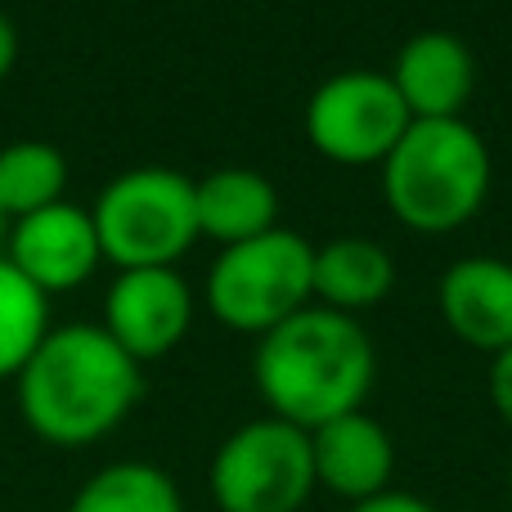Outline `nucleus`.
Returning <instances> with one entry per match:
<instances>
[{"label": "nucleus", "mask_w": 512, "mask_h": 512, "mask_svg": "<svg viewBox=\"0 0 512 512\" xmlns=\"http://www.w3.org/2000/svg\"><path fill=\"white\" fill-rule=\"evenodd\" d=\"M14 59H18V32H14V23H9V18L0 14V81L9 77Z\"/></svg>", "instance_id": "aec40b11"}, {"label": "nucleus", "mask_w": 512, "mask_h": 512, "mask_svg": "<svg viewBox=\"0 0 512 512\" xmlns=\"http://www.w3.org/2000/svg\"><path fill=\"white\" fill-rule=\"evenodd\" d=\"M0 243H5V216H0Z\"/></svg>", "instance_id": "412c9836"}, {"label": "nucleus", "mask_w": 512, "mask_h": 512, "mask_svg": "<svg viewBox=\"0 0 512 512\" xmlns=\"http://www.w3.org/2000/svg\"><path fill=\"white\" fill-rule=\"evenodd\" d=\"M9 256L23 279H32L36 288L50 297V292H72L95 274V265L104 261L99 252V234L90 221L86 207L72 203H54L45 212H32L23 221H14V230L5 234Z\"/></svg>", "instance_id": "1a4fd4ad"}, {"label": "nucleus", "mask_w": 512, "mask_h": 512, "mask_svg": "<svg viewBox=\"0 0 512 512\" xmlns=\"http://www.w3.org/2000/svg\"><path fill=\"white\" fill-rule=\"evenodd\" d=\"M391 86L400 90L414 122H445L463 117L477 86V63L472 50L450 32H423L396 54Z\"/></svg>", "instance_id": "9b49d317"}, {"label": "nucleus", "mask_w": 512, "mask_h": 512, "mask_svg": "<svg viewBox=\"0 0 512 512\" xmlns=\"http://www.w3.org/2000/svg\"><path fill=\"white\" fill-rule=\"evenodd\" d=\"M382 194L400 225L418 234H450L486 207L490 149L463 117L409 122L382 162Z\"/></svg>", "instance_id": "7ed1b4c3"}, {"label": "nucleus", "mask_w": 512, "mask_h": 512, "mask_svg": "<svg viewBox=\"0 0 512 512\" xmlns=\"http://www.w3.org/2000/svg\"><path fill=\"white\" fill-rule=\"evenodd\" d=\"M310 454H315V486L346 499V504H364V499L391 490L396 445H391L387 427L378 418H369L364 409L315 427L310 432Z\"/></svg>", "instance_id": "9d476101"}, {"label": "nucleus", "mask_w": 512, "mask_h": 512, "mask_svg": "<svg viewBox=\"0 0 512 512\" xmlns=\"http://www.w3.org/2000/svg\"><path fill=\"white\" fill-rule=\"evenodd\" d=\"M490 400H495L499 418L512 427V346L499 351L495 364H490Z\"/></svg>", "instance_id": "a211bd4d"}, {"label": "nucleus", "mask_w": 512, "mask_h": 512, "mask_svg": "<svg viewBox=\"0 0 512 512\" xmlns=\"http://www.w3.org/2000/svg\"><path fill=\"white\" fill-rule=\"evenodd\" d=\"M315 297V248L292 230H265L216 256L207 306L234 333H270Z\"/></svg>", "instance_id": "39448f33"}, {"label": "nucleus", "mask_w": 512, "mask_h": 512, "mask_svg": "<svg viewBox=\"0 0 512 512\" xmlns=\"http://www.w3.org/2000/svg\"><path fill=\"white\" fill-rule=\"evenodd\" d=\"M396 283V261L387 248H378L373 239H333L324 248H315V297L328 310H364L378 306Z\"/></svg>", "instance_id": "4468645a"}, {"label": "nucleus", "mask_w": 512, "mask_h": 512, "mask_svg": "<svg viewBox=\"0 0 512 512\" xmlns=\"http://www.w3.org/2000/svg\"><path fill=\"white\" fill-rule=\"evenodd\" d=\"M252 378L274 418L315 432L364 409V396L378 378V351L355 315L306 306L261 337Z\"/></svg>", "instance_id": "f03ea898"}, {"label": "nucleus", "mask_w": 512, "mask_h": 512, "mask_svg": "<svg viewBox=\"0 0 512 512\" xmlns=\"http://www.w3.org/2000/svg\"><path fill=\"white\" fill-rule=\"evenodd\" d=\"M50 333V297L0 256V378H18Z\"/></svg>", "instance_id": "f3484780"}, {"label": "nucleus", "mask_w": 512, "mask_h": 512, "mask_svg": "<svg viewBox=\"0 0 512 512\" xmlns=\"http://www.w3.org/2000/svg\"><path fill=\"white\" fill-rule=\"evenodd\" d=\"M194 212H198V234L225 243H248L256 234L274 230L279 216V194L265 176L248 167H221L212 176L194 180Z\"/></svg>", "instance_id": "ddd939ff"}, {"label": "nucleus", "mask_w": 512, "mask_h": 512, "mask_svg": "<svg viewBox=\"0 0 512 512\" xmlns=\"http://www.w3.org/2000/svg\"><path fill=\"white\" fill-rule=\"evenodd\" d=\"M189 319H194V297L176 270H117L99 328L135 364H144L176 351L180 337L189 333Z\"/></svg>", "instance_id": "6e6552de"}, {"label": "nucleus", "mask_w": 512, "mask_h": 512, "mask_svg": "<svg viewBox=\"0 0 512 512\" xmlns=\"http://www.w3.org/2000/svg\"><path fill=\"white\" fill-rule=\"evenodd\" d=\"M409 122L405 99L382 72H337L306 104V140L342 167L387 162Z\"/></svg>", "instance_id": "0eeeda50"}, {"label": "nucleus", "mask_w": 512, "mask_h": 512, "mask_svg": "<svg viewBox=\"0 0 512 512\" xmlns=\"http://www.w3.org/2000/svg\"><path fill=\"white\" fill-rule=\"evenodd\" d=\"M441 315L450 333L472 351L512 346V265L499 256L454 261L441 279Z\"/></svg>", "instance_id": "f8f14e48"}, {"label": "nucleus", "mask_w": 512, "mask_h": 512, "mask_svg": "<svg viewBox=\"0 0 512 512\" xmlns=\"http://www.w3.org/2000/svg\"><path fill=\"white\" fill-rule=\"evenodd\" d=\"M90 221L117 270H171L198 239L194 180L171 167L122 171L95 198Z\"/></svg>", "instance_id": "20e7f679"}, {"label": "nucleus", "mask_w": 512, "mask_h": 512, "mask_svg": "<svg viewBox=\"0 0 512 512\" xmlns=\"http://www.w3.org/2000/svg\"><path fill=\"white\" fill-rule=\"evenodd\" d=\"M68 158L45 140H18L0 149V216L23 221L32 212L63 203Z\"/></svg>", "instance_id": "2eb2a0df"}, {"label": "nucleus", "mask_w": 512, "mask_h": 512, "mask_svg": "<svg viewBox=\"0 0 512 512\" xmlns=\"http://www.w3.org/2000/svg\"><path fill=\"white\" fill-rule=\"evenodd\" d=\"M207 486L221 512H301L319 490L310 432L274 414L234 427L212 454Z\"/></svg>", "instance_id": "423d86ee"}, {"label": "nucleus", "mask_w": 512, "mask_h": 512, "mask_svg": "<svg viewBox=\"0 0 512 512\" xmlns=\"http://www.w3.org/2000/svg\"><path fill=\"white\" fill-rule=\"evenodd\" d=\"M14 396L45 445L81 450L126 423L144 396V373L99 324H68L45 333L14 378Z\"/></svg>", "instance_id": "f257e3e1"}, {"label": "nucleus", "mask_w": 512, "mask_h": 512, "mask_svg": "<svg viewBox=\"0 0 512 512\" xmlns=\"http://www.w3.org/2000/svg\"><path fill=\"white\" fill-rule=\"evenodd\" d=\"M68 512H185L180 486L153 463H108L72 495Z\"/></svg>", "instance_id": "dca6fc26"}, {"label": "nucleus", "mask_w": 512, "mask_h": 512, "mask_svg": "<svg viewBox=\"0 0 512 512\" xmlns=\"http://www.w3.org/2000/svg\"><path fill=\"white\" fill-rule=\"evenodd\" d=\"M351 512H441V508L418 495H405V490H387V495H373L364 504H351Z\"/></svg>", "instance_id": "6ab92c4d"}]
</instances>
